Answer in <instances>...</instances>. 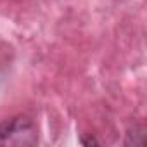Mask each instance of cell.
<instances>
[{"label": "cell", "mask_w": 147, "mask_h": 147, "mask_svg": "<svg viewBox=\"0 0 147 147\" xmlns=\"http://www.w3.org/2000/svg\"><path fill=\"white\" fill-rule=\"evenodd\" d=\"M36 125L28 116H16L0 123V145H35Z\"/></svg>", "instance_id": "1"}]
</instances>
